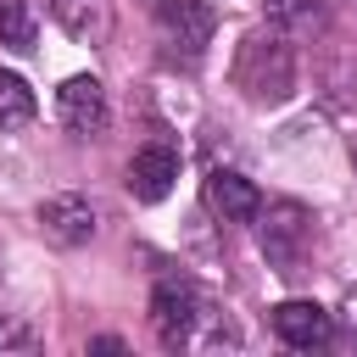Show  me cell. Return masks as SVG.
<instances>
[{"label":"cell","instance_id":"cell-1","mask_svg":"<svg viewBox=\"0 0 357 357\" xmlns=\"http://www.w3.org/2000/svg\"><path fill=\"white\" fill-rule=\"evenodd\" d=\"M206 318H212V307L201 301V290L190 279H156V290H151V324H156V340L167 351L190 346Z\"/></svg>","mask_w":357,"mask_h":357},{"label":"cell","instance_id":"cell-2","mask_svg":"<svg viewBox=\"0 0 357 357\" xmlns=\"http://www.w3.org/2000/svg\"><path fill=\"white\" fill-rule=\"evenodd\" d=\"M296 84V56L279 33H251L240 50V89L251 100H284Z\"/></svg>","mask_w":357,"mask_h":357},{"label":"cell","instance_id":"cell-3","mask_svg":"<svg viewBox=\"0 0 357 357\" xmlns=\"http://www.w3.org/2000/svg\"><path fill=\"white\" fill-rule=\"evenodd\" d=\"M56 117H61V128H67V134H78V139H95V134H106V123H112V106H106V89H100V78H89V73L67 78V84L56 89Z\"/></svg>","mask_w":357,"mask_h":357},{"label":"cell","instance_id":"cell-4","mask_svg":"<svg viewBox=\"0 0 357 357\" xmlns=\"http://www.w3.org/2000/svg\"><path fill=\"white\" fill-rule=\"evenodd\" d=\"M262 218V257L273 262V268H296L301 262V245H307V229H312V218H307V206L301 201H273L268 212H257Z\"/></svg>","mask_w":357,"mask_h":357},{"label":"cell","instance_id":"cell-5","mask_svg":"<svg viewBox=\"0 0 357 357\" xmlns=\"http://www.w3.org/2000/svg\"><path fill=\"white\" fill-rule=\"evenodd\" d=\"M151 17L162 22L167 45L184 50V61H195L212 45V28H218V17H212L206 0H151Z\"/></svg>","mask_w":357,"mask_h":357},{"label":"cell","instance_id":"cell-6","mask_svg":"<svg viewBox=\"0 0 357 357\" xmlns=\"http://www.w3.org/2000/svg\"><path fill=\"white\" fill-rule=\"evenodd\" d=\"M39 234L50 240V245H89L95 240V206L84 201V195H73V190H61V195H45L39 201Z\"/></svg>","mask_w":357,"mask_h":357},{"label":"cell","instance_id":"cell-7","mask_svg":"<svg viewBox=\"0 0 357 357\" xmlns=\"http://www.w3.org/2000/svg\"><path fill=\"white\" fill-rule=\"evenodd\" d=\"M268 324H273V335H279L284 346H296V351H318V346H329V335H335V318H329L318 301H279Z\"/></svg>","mask_w":357,"mask_h":357},{"label":"cell","instance_id":"cell-8","mask_svg":"<svg viewBox=\"0 0 357 357\" xmlns=\"http://www.w3.org/2000/svg\"><path fill=\"white\" fill-rule=\"evenodd\" d=\"M206 206L223 212V223H257L262 190H257L245 173H234V167H212V173H206Z\"/></svg>","mask_w":357,"mask_h":357},{"label":"cell","instance_id":"cell-9","mask_svg":"<svg viewBox=\"0 0 357 357\" xmlns=\"http://www.w3.org/2000/svg\"><path fill=\"white\" fill-rule=\"evenodd\" d=\"M173 178H178V151L173 145H139L134 151V162H128V195L134 201H162L167 190H173Z\"/></svg>","mask_w":357,"mask_h":357},{"label":"cell","instance_id":"cell-10","mask_svg":"<svg viewBox=\"0 0 357 357\" xmlns=\"http://www.w3.org/2000/svg\"><path fill=\"white\" fill-rule=\"evenodd\" d=\"M50 17L89 50L106 45V33H112V0H50Z\"/></svg>","mask_w":357,"mask_h":357},{"label":"cell","instance_id":"cell-11","mask_svg":"<svg viewBox=\"0 0 357 357\" xmlns=\"http://www.w3.org/2000/svg\"><path fill=\"white\" fill-rule=\"evenodd\" d=\"M33 112H39V100L28 89V78L11 73V67H0V128H28Z\"/></svg>","mask_w":357,"mask_h":357},{"label":"cell","instance_id":"cell-12","mask_svg":"<svg viewBox=\"0 0 357 357\" xmlns=\"http://www.w3.org/2000/svg\"><path fill=\"white\" fill-rule=\"evenodd\" d=\"M0 45H11V50L33 45V11H28V0H0Z\"/></svg>","mask_w":357,"mask_h":357},{"label":"cell","instance_id":"cell-13","mask_svg":"<svg viewBox=\"0 0 357 357\" xmlns=\"http://www.w3.org/2000/svg\"><path fill=\"white\" fill-rule=\"evenodd\" d=\"M262 11H268V22H279V28H307V22L324 17L318 0H262Z\"/></svg>","mask_w":357,"mask_h":357},{"label":"cell","instance_id":"cell-14","mask_svg":"<svg viewBox=\"0 0 357 357\" xmlns=\"http://www.w3.org/2000/svg\"><path fill=\"white\" fill-rule=\"evenodd\" d=\"M33 346H39L33 324L17 318V312H0V351H33Z\"/></svg>","mask_w":357,"mask_h":357},{"label":"cell","instance_id":"cell-15","mask_svg":"<svg viewBox=\"0 0 357 357\" xmlns=\"http://www.w3.org/2000/svg\"><path fill=\"white\" fill-rule=\"evenodd\" d=\"M89 351H123V340L117 335H100V340H89Z\"/></svg>","mask_w":357,"mask_h":357},{"label":"cell","instance_id":"cell-16","mask_svg":"<svg viewBox=\"0 0 357 357\" xmlns=\"http://www.w3.org/2000/svg\"><path fill=\"white\" fill-rule=\"evenodd\" d=\"M351 167H357V145H351Z\"/></svg>","mask_w":357,"mask_h":357}]
</instances>
